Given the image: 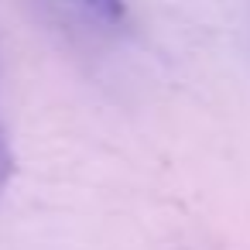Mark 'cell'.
<instances>
[{"mask_svg": "<svg viewBox=\"0 0 250 250\" xmlns=\"http://www.w3.org/2000/svg\"><path fill=\"white\" fill-rule=\"evenodd\" d=\"M65 4L79 7L86 18L100 21V24H113L124 18V7H120V0H65Z\"/></svg>", "mask_w": 250, "mask_h": 250, "instance_id": "1", "label": "cell"}]
</instances>
